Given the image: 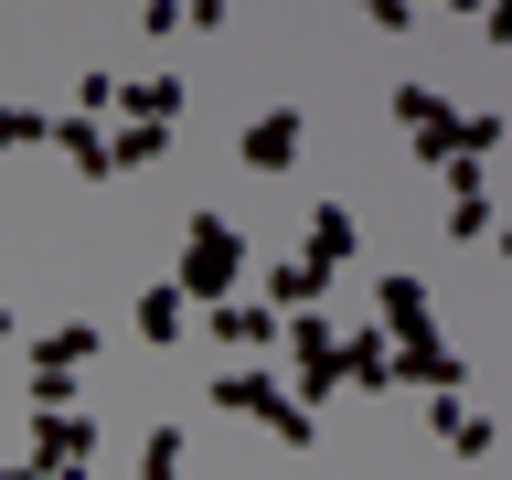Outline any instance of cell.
<instances>
[{"label": "cell", "instance_id": "2", "mask_svg": "<svg viewBox=\"0 0 512 480\" xmlns=\"http://www.w3.org/2000/svg\"><path fill=\"white\" fill-rule=\"evenodd\" d=\"M214 406H224V416H256V427H267V438H288V448H310V438H320V416L299 406V395H288L267 363H235V374L214 384Z\"/></svg>", "mask_w": 512, "mask_h": 480}, {"label": "cell", "instance_id": "8", "mask_svg": "<svg viewBox=\"0 0 512 480\" xmlns=\"http://www.w3.org/2000/svg\"><path fill=\"white\" fill-rule=\"evenodd\" d=\"M54 150L75 160L86 182H107V171H118V139H107V128H96V118H54Z\"/></svg>", "mask_w": 512, "mask_h": 480}, {"label": "cell", "instance_id": "6", "mask_svg": "<svg viewBox=\"0 0 512 480\" xmlns=\"http://www.w3.org/2000/svg\"><path fill=\"white\" fill-rule=\"evenodd\" d=\"M96 342H107L96 320H54V331L32 342V374H64V384H75V363H96Z\"/></svg>", "mask_w": 512, "mask_h": 480}, {"label": "cell", "instance_id": "1", "mask_svg": "<svg viewBox=\"0 0 512 480\" xmlns=\"http://www.w3.org/2000/svg\"><path fill=\"white\" fill-rule=\"evenodd\" d=\"M96 459V416L75 406L64 374H32V470H86Z\"/></svg>", "mask_w": 512, "mask_h": 480}, {"label": "cell", "instance_id": "7", "mask_svg": "<svg viewBox=\"0 0 512 480\" xmlns=\"http://www.w3.org/2000/svg\"><path fill=\"white\" fill-rule=\"evenodd\" d=\"M118 118L128 128H171V118H182V75H128V86H118Z\"/></svg>", "mask_w": 512, "mask_h": 480}, {"label": "cell", "instance_id": "13", "mask_svg": "<svg viewBox=\"0 0 512 480\" xmlns=\"http://www.w3.org/2000/svg\"><path fill=\"white\" fill-rule=\"evenodd\" d=\"M320 288H331V278H320V267H310V256H288V267H267V310H320Z\"/></svg>", "mask_w": 512, "mask_h": 480}, {"label": "cell", "instance_id": "24", "mask_svg": "<svg viewBox=\"0 0 512 480\" xmlns=\"http://www.w3.org/2000/svg\"><path fill=\"white\" fill-rule=\"evenodd\" d=\"M0 480H43V470H32V459H11V470H0Z\"/></svg>", "mask_w": 512, "mask_h": 480}, {"label": "cell", "instance_id": "23", "mask_svg": "<svg viewBox=\"0 0 512 480\" xmlns=\"http://www.w3.org/2000/svg\"><path fill=\"white\" fill-rule=\"evenodd\" d=\"M480 32H491V43H512V0H480Z\"/></svg>", "mask_w": 512, "mask_h": 480}, {"label": "cell", "instance_id": "11", "mask_svg": "<svg viewBox=\"0 0 512 480\" xmlns=\"http://www.w3.org/2000/svg\"><path fill=\"white\" fill-rule=\"evenodd\" d=\"M182 331H192V299H182V288H171V278H160V288H139V342H160V352H171Z\"/></svg>", "mask_w": 512, "mask_h": 480}, {"label": "cell", "instance_id": "21", "mask_svg": "<svg viewBox=\"0 0 512 480\" xmlns=\"http://www.w3.org/2000/svg\"><path fill=\"white\" fill-rule=\"evenodd\" d=\"M363 22H384V32H416V0H352Z\"/></svg>", "mask_w": 512, "mask_h": 480}, {"label": "cell", "instance_id": "19", "mask_svg": "<svg viewBox=\"0 0 512 480\" xmlns=\"http://www.w3.org/2000/svg\"><path fill=\"white\" fill-rule=\"evenodd\" d=\"M448 235H459V246H470V235H491V203H480V192H459V203H448Z\"/></svg>", "mask_w": 512, "mask_h": 480}, {"label": "cell", "instance_id": "18", "mask_svg": "<svg viewBox=\"0 0 512 480\" xmlns=\"http://www.w3.org/2000/svg\"><path fill=\"white\" fill-rule=\"evenodd\" d=\"M32 139H54L43 107H0V150H32Z\"/></svg>", "mask_w": 512, "mask_h": 480}, {"label": "cell", "instance_id": "16", "mask_svg": "<svg viewBox=\"0 0 512 480\" xmlns=\"http://www.w3.org/2000/svg\"><path fill=\"white\" fill-rule=\"evenodd\" d=\"M139 480H182V427H150V448H139Z\"/></svg>", "mask_w": 512, "mask_h": 480}, {"label": "cell", "instance_id": "12", "mask_svg": "<svg viewBox=\"0 0 512 480\" xmlns=\"http://www.w3.org/2000/svg\"><path fill=\"white\" fill-rule=\"evenodd\" d=\"M427 427H438V438L459 448V459H491V416H470L459 395H427Z\"/></svg>", "mask_w": 512, "mask_h": 480}, {"label": "cell", "instance_id": "14", "mask_svg": "<svg viewBox=\"0 0 512 480\" xmlns=\"http://www.w3.org/2000/svg\"><path fill=\"white\" fill-rule=\"evenodd\" d=\"M214 331H224V342H235V352H267V342H278V331H288V320L267 310V299H246V310H214Z\"/></svg>", "mask_w": 512, "mask_h": 480}, {"label": "cell", "instance_id": "15", "mask_svg": "<svg viewBox=\"0 0 512 480\" xmlns=\"http://www.w3.org/2000/svg\"><path fill=\"white\" fill-rule=\"evenodd\" d=\"M75 118H96V128L118 118V75H107V64H86V75H75Z\"/></svg>", "mask_w": 512, "mask_h": 480}, {"label": "cell", "instance_id": "20", "mask_svg": "<svg viewBox=\"0 0 512 480\" xmlns=\"http://www.w3.org/2000/svg\"><path fill=\"white\" fill-rule=\"evenodd\" d=\"M139 32H150V43H171V32H182V0H139Z\"/></svg>", "mask_w": 512, "mask_h": 480}, {"label": "cell", "instance_id": "25", "mask_svg": "<svg viewBox=\"0 0 512 480\" xmlns=\"http://www.w3.org/2000/svg\"><path fill=\"white\" fill-rule=\"evenodd\" d=\"M43 480H96V459H86V470H43Z\"/></svg>", "mask_w": 512, "mask_h": 480}, {"label": "cell", "instance_id": "27", "mask_svg": "<svg viewBox=\"0 0 512 480\" xmlns=\"http://www.w3.org/2000/svg\"><path fill=\"white\" fill-rule=\"evenodd\" d=\"M0 352H11V310H0Z\"/></svg>", "mask_w": 512, "mask_h": 480}, {"label": "cell", "instance_id": "17", "mask_svg": "<svg viewBox=\"0 0 512 480\" xmlns=\"http://www.w3.org/2000/svg\"><path fill=\"white\" fill-rule=\"evenodd\" d=\"M107 139H118V171H139V160H160V150H171V128H107Z\"/></svg>", "mask_w": 512, "mask_h": 480}, {"label": "cell", "instance_id": "5", "mask_svg": "<svg viewBox=\"0 0 512 480\" xmlns=\"http://www.w3.org/2000/svg\"><path fill=\"white\" fill-rule=\"evenodd\" d=\"M299 150H310V118H299V107H267V118H246V139H235L246 171H299Z\"/></svg>", "mask_w": 512, "mask_h": 480}, {"label": "cell", "instance_id": "4", "mask_svg": "<svg viewBox=\"0 0 512 480\" xmlns=\"http://www.w3.org/2000/svg\"><path fill=\"white\" fill-rule=\"evenodd\" d=\"M395 128H406L416 160H459V107H448L438 86H416V75L395 86Z\"/></svg>", "mask_w": 512, "mask_h": 480}, {"label": "cell", "instance_id": "9", "mask_svg": "<svg viewBox=\"0 0 512 480\" xmlns=\"http://www.w3.org/2000/svg\"><path fill=\"white\" fill-rule=\"evenodd\" d=\"M352 246H363V224H352V214H342V203H310V246H299V256H310L320 278H331V267H342V256H352Z\"/></svg>", "mask_w": 512, "mask_h": 480}, {"label": "cell", "instance_id": "22", "mask_svg": "<svg viewBox=\"0 0 512 480\" xmlns=\"http://www.w3.org/2000/svg\"><path fill=\"white\" fill-rule=\"evenodd\" d=\"M182 32H224V0H182Z\"/></svg>", "mask_w": 512, "mask_h": 480}, {"label": "cell", "instance_id": "26", "mask_svg": "<svg viewBox=\"0 0 512 480\" xmlns=\"http://www.w3.org/2000/svg\"><path fill=\"white\" fill-rule=\"evenodd\" d=\"M416 11H427V0H416ZM438 11H480V0H438Z\"/></svg>", "mask_w": 512, "mask_h": 480}, {"label": "cell", "instance_id": "10", "mask_svg": "<svg viewBox=\"0 0 512 480\" xmlns=\"http://www.w3.org/2000/svg\"><path fill=\"white\" fill-rule=\"evenodd\" d=\"M342 384L384 395V384H395V342H384V331H342Z\"/></svg>", "mask_w": 512, "mask_h": 480}, {"label": "cell", "instance_id": "3", "mask_svg": "<svg viewBox=\"0 0 512 480\" xmlns=\"http://www.w3.org/2000/svg\"><path fill=\"white\" fill-rule=\"evenodd\" d=\"M235 278H246V235H235L224 214H192V224H182V267H171V288H182V299H224Z\"/></svg>", "mask_w": 512, "mask_h": 480}]
</instances>
